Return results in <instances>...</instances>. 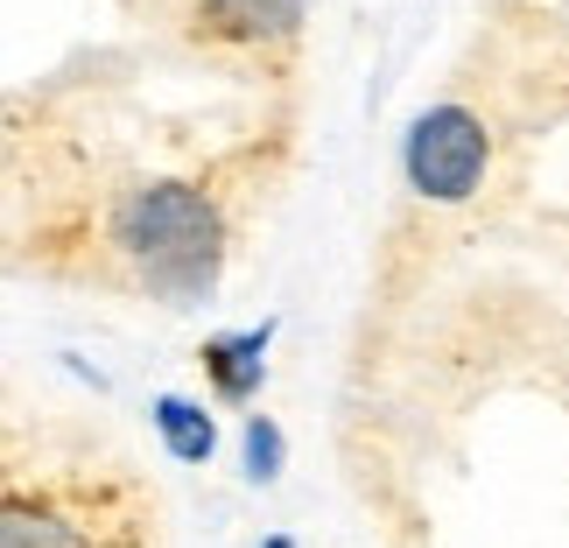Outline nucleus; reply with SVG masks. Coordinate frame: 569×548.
I'll return each instance as SVG.
<instances>
[{
	"label": "nucleus",
	"instance_id": "obj_1",
	"mask_svg": "<svg viewBox=\"0 0 569 548\" xmlns=\"http://www.w3.org/2000/svg\"><path fill=\"white\" fill-rule=\"evenodd\" d=\"M0 548H162V499L99 450L21 457L8 444Z\"/></svg>",
	"mask_w": 569,
	"mask_h": 548
},
{
	"label": "nucleus",
	"instance_id": "obj_5",
	"mask_svg": "<svg viewBox=\"0 0 569 548\" xmlns=\"http://www.w3.org/2000/svg\"><path fill=\"white\" fill-rule=\"evenodd\" d=\"M268 338H274V323H260V331H218L197 345V366H204L218 401L247 408L260 393V380H268Z\"/></svg>",
	"mask_w": 569,
	"mask_h": 548
},
{
	"label": "nucleus",
	"instance_id": "obj_3",
	"mask_svg": "<svg viewBox=\"0 0 569 548\" xmlns=\"http://www.w3.org/2000/svg\"><path fill=\"white\" fill-rule=\"evenodd\" d=\"M486 162H492V134L471 106H429L408 127V148H401V177L429 205H465L486 183Z\"/></svg>",
	"mask_w": 569,
	"mask_h": 548
},
{
	"label": "nucleus",
	"instance_id": "obj_6",
	"mask_svg": "<svg viewBox=\"0 0 569 548\" xmlns=\"http://www.w3.org/2000/svg\"><path fill=\"white\" fill-rule=\"evenodd\" d=\"M156 436L177 465H211V450H218V422L197 401H183V393H162L156 401Z\"/></svg>",
	"mask_w": 569,
	"mask_h": 548
},
{
	"label": "nucleus",
	"instance_id": "obj_2",
	"mask_svg": "<svg viewBox=\"0 0 569 548\" xmlns=\"http://www.w3.org/2000/svg\"><path fill=\"white\" fill-rule=\"evenodd\" d=\"M106 260L148 296H204L218 275V253H226V205L204 183H141L120 190L106 205L99 226Z\"/></svg>",
	"mask_w": 569,
	"mask_h": 548
},
{
	"label": "nucleus",
	"instance_id": "obj_7",
	"mask_svg": "<svg viewBox=\"0 0 569 548\" xmlns=\"http://www.w3.org/2000/svg\"><path fill=\"white\" fill-rule=\"evenodd\" d=\"M247 478L253 486H274L281 478V429H274V415H247Z\"/></svg>",
	"mask_w": 569,
	"mask_h": 548
},
{
	"label": "nucleus",
	"instance_id": "obj_4",
	"mask_svg": "<svg viewBox=\"0 0 569 548\" xmlns=\"http://www.w3.org/2000/svg\"><path fill=\"white\" fill-rule=\"evenodd\" d=\"M310 0H197L190 8V42L211 57H247L268 63L302 36Z\"/></svg>",
	"mask_w": 569,
	"mask_h": 548
},
{
	"label": "nucleus",
	"instance_id": "obj_8",
	"mask_svg": "<svg viewBox=\"0 0 569 548\" xmlns=\"http://www.w3.org/2000/svg\"><path fill=\"white\" fill-rule=\"evenodd\" d=\"M260 548H296V541H289V535H268V541H260Z\"/></svg>",
	"mask_w": 569,
	"mask_h": 548
}]
</instances>
